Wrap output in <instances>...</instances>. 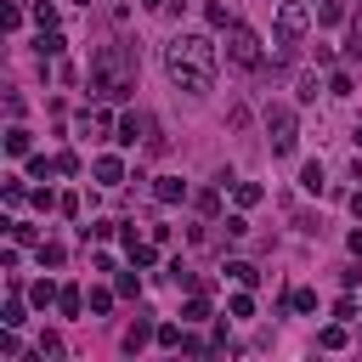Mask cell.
<instances>
[{
    "instance_id": "obj_1",
    "label": "cell",
    "mask_w": 362,
    "mask_h": 362,
    "mask_svg": "<svg viewBox=\"0 0 362 362\" xmlns=\"http://www.w3.org/2000/svg\"><path fill=\"white\" fill-rule=\"evenodd\" d=\"M215 62L221 57H215V40L209 34H175V40H164V74L187 96H204L215 85Z\"/></svg>"
},
{
    "instance_id": "obj_2",
    "label": "cell",
    "mask_w": 362,
    "mask_h": 362,
    "mask_svg": "<svg viewBox=\"0 0 362 362\" xmlns=\"http://www.w3.org/2000/svg\"><path fill=\"white\" fill-rule=\"evenodd\" d=\"M90 90H102L107 102H124L136 90V51L130 45H102L90 57Z\"/></svg>"
},
{
    "instance_id": "obj_3",
    "label": "cell",
    "mask_w": 362,
    "mask_h": 362,
    "mask_svg": "<svg viewBox=\"0 0 362 362\" xmlns=\"http://www.w3.org/2000/svg\"><path fill=\"white\" fill-rule=\"evenodd\" d=\"M260 34L249 28V23H226V62L232 68H260Z\"/></svg>"
},
{
    "instance_id": "obj_4",
    "label": "cell",
    "mask_w": 362,
    "mask_h": 362,
    "mask_svg": "<svg viewBox=\"0 0 362 362\" xmlns=\"http://www.w3.org/2000/svg\"><path fill=\"white\" fill-rule=\"evenodd\" d=\"M266 136H272V153L288 158V153L300 147V119H294L288 107H266Z\"/></svg>"
},
{
    "instance_id": "obj_5",
    "label": "cell",
    "mask_w": 362,
    "mask_h": 362,
    "mask_svg": "<svg viewBox=\"0 0 362 362\" xmlns=\"http://www.w3.org/2000/svg\"><path fill=\"white\" fill-rule=\"evenodd\" d=\"M305 28H311V6H305V0H283V6H277V51H288Z\"/></svg>"
},
{
    "instance_id": "obj_6",
    "label": "cell",
    "mask_w": 362,
    "mask_h": 362,
    "mask_svg": "<svg viewBox=\"0 0 362 362\" xmlns=\"http://www.w3.org/2000/svg\"><path fill=\"white\" fill-rule=\"evenodd\" d=\"M153 339H158V322H153V311H136V322L124 328V351L136 356V351H141V345H153Z\"/></svg>"
},
{
    "instance_id": "obj_7",
    "label": "cell",
    "mask_w": 362,
    "mask_h": 362,
    "mask_svg": "<svg viewBox=\"0 0 362 362\" xmlns=\"http://www.w3.org/2000/svg\"><path fill=\"white\" fill-rule=\"evenodd\" d=\"M124 255H130V266H141V272L158 260V255H153V243H141V238H136V226H124Z\"/></svg>"
},
{
    "instance_id": "obj_8",
    "label": "cell",
    "mask_w": 362,
    "mask_h": 362,
    "mask_svg": "<svg viewBox=\"0 0 362 362\" xmlns=\"http://www.w3.org/2000/svg\"><path fill=\"white\" fill-rule=\"evenodd\" d=\"M90 175H96V181H102V187H113V181H124V164H119V158H113V153H102V158H96V164H90Z\"/></svg>"
},
{
    "instance_id": "obj_9",
    "label": "cell",
    "mask_w": 362,
    "mask_h": 362,
    "mask_svg": "<svg viewBox=\"0 0 362 362\" xmlns=\"http://www.w3.org/2000/svg\"><path fill=\"white\" fill-rule=\"evenodd\" d=\"M141 130H147V119L124 113V119H119V136H113V141H119V147H136V141H141Z\"/></svg>"
},
{
    "instance_id": "obj_10",
    "label": "cell",
    "mask_w": 362,
    "mask_h": 362,
    "mask_svg": "<svg viewBox=\"0 0 362 362\" xmlns=\"http://www.w3.org/2000/svg\"><path fill=\"white\" fill-rule=\"evenodd\" d=\"M345 17H351V11H345V0H322V6H317V23H322V28H339Z\"/></svg>"
},
{
    "instance_id": "obj_11",
    "label": "cell",
    "mask_w": 362,
    "mask_h": 362,
    "mask_svg": "<svg viewBox=\"0 0 362 362\" xmlns=\"http://www.w3.org/2000/svg\"><path fill=\"white\" fill-rule=\"evenodd\" d=\"M153 192H158V204H181V198H187V181H175V175H158V187H153Z\"/></svg>"
},
{
    "instance_id": "obj_12",
    "label": "cell",
    "mask_w": 362,
    "mask_h": 362,
    "mask_svg": "<svg viewBox=\"0 0 362 362\" xmlns=\"http://www.w3.org/2000/svg\"><path fill=\"white\" fill-rule=\"evenodd\" d=\"M232 198H238V209H255V204L266 198V187H255V181H232Z\"/></svg>"
},
{
    "instance_id": "obj_13",
    "label": "cell",
    "mask_w": 362,
    "mask_h": 362,
    "mask_svg": "<svg viewBox=\"0 0 362 362\" xmlns=\"http://www.w3.org/2000/svg\"><path fill=\"white\" fill-rule=\"evenodd\" d=\"M57 311H62V317H79V311H85V300H79V288H74V283H62V288H57Z\"/></svg>"
},
{
    "instance_id": "obj_14",
    "label": "cell",
    "mask_w": 362,
    "mask_h": 362,
    "mask_svg": "<svg viewBox=\"0 0 362 362\" xmlns=\"http://www.w3.org/2000/svg\"><path fill=\"white\" fill-rule=\"evenodd\" d=\"M226 277H232V283H243V288H255V283H260V272H255L249 260H226Z\"/></svg>"
},
{
    "instance_id": "obj_15",
    "label": "cell",
    "mask_w": 362,
    "mask_h": 362,
    "mask_svg": "<svg viewBox=\"0 0 362 362\" xmlns=\"http://www.w3.org/2000/svg\"><path fill=\"white\" fill-rule=\"evenodd\" d=\"M28 147H34V141H28V130H23V124H11V130H6V153H11V158H23Z\"/></svg>"
},
{
    "instance_id": "obj_16",
    "label": "cell",
    "mask_w": 362,
    "mask_h": 362,
    "mask_svg": "<svg viewBox=\"0 0 362 362\" xmlns=\"http://www.w3.org/2000/svg\"><path fill=\"white\" fill-rule=\"evenodd\" d=\"M300 187H305V192H322V187H328V175H322V164H317V158L300 170Z\"/></svg>"
},
{
    "instance_id": "obj_17",
    "label": "cell",
    "mask_w": 362,
    "mask_h": 362,
    "mask_svg": "<svg viewBox=\"0 0 362 362\" xmlns=\"http://www.w3.org/2000/svg\"><path fill=\"white\" fill-rule=\"evenodd\" d=\"M113 294H119V288H90V294H85V305H90V317H102V311L113 305Z\"/></svg>"
},
{
    "instance_id": "obj_18",
    "label": "cell",
    "mask_w": 362,
    "mask_h": 362,
    "mask_svg": "<svg viewBox=\"0 0 362 362\" xmlns=\"http://www.w3.org/2000/svg\"><path fill=\"white\" fill-rule=\"evenodd\" d=\"M181 328H187V322H181ZM181 328H175V322H158V345H164V351H181V339H187Z\"/></svg>"
},
{
    "instance_id": "obj_19",
    "label": "cell",
    "mask_w": 362,
    "mask_h": 362,
    "mask_svg": "<svg viewBox=\"0 0 362 362\" xmlns=\"http://www.w3.org/2000/svg\"><path fill=\"white\" fill-rule=\"evenodd\" d=\"M62 45H68V40H62V34H57V28H40V57H57V51H62Z\"/></svg>"
},
{
    "instance_id": "obj_20",
    "label": "cell",
    "mask_w": 362,
    "mask_h": 362,
    "mask_svg": "<svg viewBox=\"0 0 362 362\" xmlns=\"http://www.w3.org/2000/svg\"><path fill=\"white\" fill-rule=\"evenodd\" d=\"M192 204H198V215H215V209H221V187H204Z\"/></svg>"
},
{
    "instance_id": "obj_21",
    "label": "cell",
    "mask_w": 362,
    "mask_h": 362,
    "mask_svg": "<svg viewBox=\"0 0 362 362\" xmlns=\"http://www.w3.org/2000/svg\"><path fill=\"white\" fill-rule=\"evenodd\" d=\"M28 300H34V305H40V311H45V305H51V300H57V283H45V277H40V283H34V288H28Z\"/></svg>"
},
{
    "instance_id": "obj_22",
    "label": "cell",
    "mask_w": 362,
    "mask_h": 362,
    "mask_svg": "<svg viewBox=\"0 0 362 362\" xmlns=\"http://www.w3.org/2000/svg\"><path fill=\"white\" fill-rule=\"evenodd\" d=\"M0 322H6V328H23V322H28V317H23V300H17V294L6 300V311H0Z\"/></svg>"
},
{
    "instance_id": "obj_23",
    "label": "cell",
    "mask_w": 362,
    "mask_h": 362,
    "mask_svg": "<svg viewBox=\"0 0 362 362\" xmlns=\"http://www.w3.org/2000/svg\"><path fill=\"white\" fill-rule=\"evenodd\" d=\"M204 317H209V300H187V305H181V322H187V328L204 322Z\"/></svg>"
},
{
    "instance_id": "obj_24",
    "label": "cell",
    "mask_w": 362,
    "mask_h": 362,
    "mask_svg": "<svg viewBox=\"0 0 362 362\" xmlns=\"http://www.w3.org/2000/svg\"><path fill=\"white\" fill-rule=\"evenodd\" d=\"M34 23H40V28H57V6H51V0H34Z\"/></svg>"
},
{
    "instance_id": "obj_25",
    "label": "cell",
    "mask_w": 362,
    "mask_h": 362,
    "mask_svg": "<svg viewBox=\"0 0 362 362\" xmlns=\"http://www.w3.org/2000/svg\"><path fill=\"white\" fill-rule=\"evenodd\" d=\"M317 345H322V351H339V345H345V328H339V322H334V328H322V334H317Z\"/></svg>"
},
{
    "instance_id": "obj_26",
    "label": "cell",
    "mask_w": 362,
    "mask_h": 362,
    "mask_svg": "<svg viewBox=\"0 0 362 362\" xmlns=\"http://www.w3.org/2000/svg\"><path fill=\"white\" fill-rule=\"evenodd\" d=\"M204 17H209V28H226V23H232V17H226V6H221V0H209V6H204Z\"/></svg>"
},
{
    "instance_id": "obj_27",
    "label": "cell",
    "mask_w": 362,
    "mask_h": 362,
    "mask_svg": "<svg viewBox=\"0 0 362 362\" xmlns=\"http://www.w3.org/2000/svg\"><path fill=\"white\" fill-rule=\"evenodd\" d=\"M294 96H300V102H317V74H300V85H294Z\"/></svg>"
},
{
    "instance_id": "obj_28",
    "label": "cell",
    "mask_w": 362,
    "mask_h": 362,
    "mask_svg": "<svg viewBox=\"0 0 362 362\" xmlns=\"http://www.w3.org/2000/svg\"><path fill=\"white\" fill-rule=\"evenodd\" d=\"M28 175H34V181H45V175H57V158H28Z\"/></svg>"
},
{
    "instance_id": "obj_29",
    "label": "cell",
    "mask_w": 362,
    "mask_h": 362,
    "mask_svg": "<svg viewBox=\"0 0 362 362\" xmlns=\"http://www.w3.org/2000/svg\"><path fill=\"white\" fill-rule=\"evenodd\" d=\"M79 238L90 243V238H113V221H90V226H79Z\"/></svg>"
},
{
    "instance_id": "obj_30",
    "label": "cell",
    "mask_w": 362,
    "mask_h": 362,
    "mask_svg": "<svg viewBox=\"0 0 362 362\" xmlns=\"http://www.w3.org/2000/svg\"><path fill=\"white\" fill-rule=\"evenodd\" d=\"M288 305H294V311H317V294H311V288H294Z\"/></svg>"
},
{
    "instance_id": "obj_31",
    "label": "cell",
    "mask_w": 362,
    "mask_h": 362,
    "mask_svg": "<svg viewBox=\"0 0 362 362\" xmlns=\"http://www.w3.org/2000/svg\"><path fill=\"white\" fill-rule=\"evenodd\" d=\"M345 57H362V17H351V40H345Z\"/></svg>"
},
{
    "instance_id": "obj_32",
    "label": "cell",
    "mask_w": 362,
    "mask_h": 362,
    "mask_svg": "<svg viewBox=\"0 0 362 362\" xmlns=\"http://www.w3.org/2000/svg\"><path fill=\"white\" fill-rule=\"evenodd\" d=\"M40 266H62V243H40Z\"/></svg>"
},
{
    "instance_id": "obj_33",
    "label": "cell",
    "mask_w": 362,
    "mask_h": 362,
    "mask_svg": "<svg viewBox=\"0 0 362 362\" xmlns=\"http://www.w3.org/2000/svg\"><path fill=\"white\" fill-rule=\"evenodd\" d=\"M136 272H141V266H136ZM136 272H119V283H113V288H119V294H136V288H141V277H136Z\"/></svg>"
},
{
    "instance_id": "obj_34",
    "label": "cell",
    "mask_w": 362,
    "mask_h": 362,
    "mask_svg": "<svg viewBox=\"0 0 362 362\" xmlns=\"http://www.w3.org/2000/svg\"><path fill=\"white\" fill-rule=\"evenodd\" d=\"M226 311H232V317H255V300H249V294H232V305H226Z\"/></svg>"
},
{
    "instance_id": "obj_35",
    "label": "cell",
    "mask_w": 362,
    "mask_h": 362,
    "mask_svg": "<svg viewBox=\"0 0 362 362\" xmlns=\"http://www.w3.org/2000/svg\"><path fill=\"white\" fill-rule=\"evenodd\" d=\"M40 356H51V362H57V356H62V339H57V334H40Z\"/></svg>"
},
{
    "instance_id": "obj_36",
    "label": "cell",
    "mask_w": 362,
    "mask_h": 362,
    "mask_svg": "<svg viewBox=\"0 0 362 362\" xmlns=\"http://www.w3.org/2000/svg\"><path fill=\"white\" fill-rule=\"evenodd\" d=\"M328 96H351V74H334L328 79Z\"/></svg>"
},
{
    "instance_id": "obj_37",
    "label": "cell",
    "mask_w": 362,
    "mask_h": 362,
    "mask_svg": "<svg viewBox=\"0 0 362 362\" xmlns=\"http://www.w3.org/2000/svg\"><path fill=\"white\" fill-rule=\"evenodd\" d=\"M345 249H351V255H362V226H356V232L345 238Z\"/></svg>"
},
{
    "instance_id": "obj_38",
    "label": "cell",
    "mask_w": 362,
    "mask_h": 362,
    "mask_svg": "<svg viewBox=\"0 0 362 362\" xmlns=\"http://www.w3.org/2000/svg\"><path fill=\"white\" fill-rule=\"evenodd\" d=\"M351 215H356V221H362V192H351Z\"/></svg>"
},
{
    "instance_id": "obj_39",
    "label": "cell",
    "mask_w": 362,
    "mask_h": 362,
    "mask_svg": "<svg viewBox=\"0 0 362 362\" xmlns=\"http://www.w3.org/2000/svg\"><path fill=\"white\" fill-rule=\"evenodd\" d=\"M141 6H147V11H164V6H170V0H141Z\"/></svg>"
},
{
    "instance_id": "obj_40",
    "label": "cell",
    "mask_w": 362,
    "mask_h": 362,
    "mask_svg": "<svg viewBox=\"0 0 362 362\" xmlns=\"http://www.w3.org/2000/svg\"><path fill=\"white\" fill-rule=\"evenodd\" d=\"M351 136H356V153H362V124H356V130H351Z\"/></svg>"
},
{
    "instance_id": "obj_41",
    "label": "cell",
    "mask_w": 362,
    "mask_h": 362,
    "mask_svg": "<svg viewBox=\"0 0 362 362\" xmlns=\"http://www.w3.org/2000/svg\"><path fill=\"white\" fill-rule=\"evenodd\" d=\"M170 6H181V0H170Z\"/></svg>"
}]
</instances>
